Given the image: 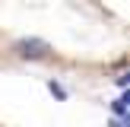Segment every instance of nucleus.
<instances>
[{
    "mask_svg": "<svg viewBox=\"0 0 130 127\" xmlns=\"http://www.w3.org/2000/svg\"><path fill=\"white\" fill-rule=\"evenodd\" d=\"M16 54L38 60V57H48V54H51V44L41 41V38H22V41H16Z\"/></svg>",
    "mask_w": 130,
    "mask_h": 127,
    "instance_id": "obj_1",
    "label": "nucleus"
},
{
    "mask_svg": "<svg viewBox=\"0 0 130 127\" xmlns=\"http://www.w3.org/2000/svg\"><path fill=\"white\" fill-rule=\"evenodd\" d=\"M48 89H51V92H54V95H57V99H67V92H63V86H57V83H54V80H51V83H48Z\"/></svg>",
    "mask_w": 130,
    "mask_h": 127,
    "instance_id": "obj_2",
    "label": "nucleus"
},
{
    "mask_svg": "<svg viewBox=\"0 0 130 127\" xmlns=\"http://www.w3.org/2000/svg\"><path fill=\"white\" fill-rule=\"evenodd\" d=\"M114 111H118L121 118H124V111H127V105H124V99H118V102H114Z\"/></svg>",
    "mask_w": 130,
    "mask_h": 127,
    "instance_id": "obj_3",
    "label": "nucleus"
}]
</instances>
